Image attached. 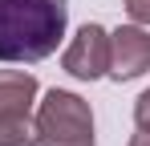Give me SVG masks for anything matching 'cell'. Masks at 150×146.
Returning a JSON list of instances; mask_svg holds the SVG:
<instances>
[{"mask_svg":"<svg viewBox=\"0 0 150 146\" xmlns=\"http://www.w3.org/2000/svg\"><path fill=\"white\" fill-rule=\"evenodd\" d=\"M0 146H37V118L28 114L0 118Z\"/></svg>","mask_w":150,"mask_h":146,"instance_id":"8992f818","label":"cell"},{"mask_svg":"<svg viewBox=\"0 0 150 146\" xmlns=\"http://www.w3.org/2000/svg\"><path fill=\"white\" fill-rule=\"evenodd\" d=\"M150 69V33L142 24H122L110 33V77L114 81H134Z\"/></svg>","mask_w":150,"mask_h":146,"instance_id":"277c9868","label":"cell"},{"mask_svg":"<svg viewBox=\"0 0 150 146\" xmlns=\"http://www.w3.org/2000/svg\"><path fill=\"white\" fill-rule=\"evenodd\" d=\"M130 146H150V130H142V134H134V138H130Z\"/></svg>","mask_w":150,"mask_h":146,"instance_id":"9c48e42d","label":"cell"},{"mask_svg":"<svg viewBox=\"0 0 150 146\" xmlns=\"http://www.w3.org/2000/svg\"><path fill=\"white\" fill-rule=\"evenodd\" d=\"M37 101V77L25 69H0V118L28 114Z\"/></svg>","mask_w":150,"mask_h":146,"instance_id":"5b68a950","label":"cell"},{"mask_svg":"<svg viewBox=\"0 0 150 146\" xmlns=\"http://www.w3.org/2000/svg\"><path fill=\"white\" fill-rule=\"evenodd\" d=\"M69 24L65 0H0V61H45Z\"/></svg>","mask_w":150,"mask_h":146,"instance_id":"6da1fadb","label":"cell"},{"mask_svg":"<svg viewBox=\"0 0 150 146\" xmlns=\"http://www.w3.org/2000/svg\"><path fill=\"white\" fill-rule=\"evenodd\" d=\"M37 146H98L89 101L69 89H49L37 106Z\"/></svg>","mask_w":150,"mask_h":146,"instance_id":"7a4b0ae2","label":"cell"},{"mask_svg":"<svg viewBox=\"0 0 150 146\" xmlns=\"http://www.w3.org/2000/svg\"><path fill=\"white\" fill-rule=\"evenodd\" d=\"M134 122H138V130H150V89H142L134 101Z\"/></svg>","mask_w":150,"mask_h":146,"instance_id":"52a82bcc","label":"cell"},{"mask_svg":"<svg viewBox=\"0 0 150 146\" xmlns=\"http://www.w3.org/2000/svg\"><path fill=\"white\" fill-rule=\"evenodd\" d=\"M126 12L138 24H150V0H126Z\"/></svg>","mask_w":150,"mask_h":146,"instance_id":"ba28073f","label":"cell"},{"mask_svg":"<svg viewBox=\"0 0 150 146\" xmlns=\"http://www.w3.org/2000/svg\"><path fill=\"white\" fill-rule=\"evenodd\" d=\"M110 69V33L101 24H81L65 49V73L77 81H98Z\"/></svg>","mask_w":150,"mask_h":146,"instance_id":"3957f363","label":"cell"}]
</instances>
